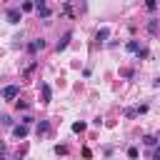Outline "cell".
Here are the masks:
<instances>
[{
  "instance_id": "cell-1",
  "label": "cell",
  "mask_w": 160,
  "mask_h": 160,
  "mask_svg": "<svg viewBox=\"0 0 160 160\" xmlns=\"http://www.w3.org/2000/svg\"><path fill=\"white\" fill-rule=\"evenodd\" d=\"M5 18H8V22H20V18H22V10L20 8H8V12H5Z\"/></svg>"
},
{
  "instance_id": "cell-2",
  "label": "cell",
  "mask_w": 160,
  "mask_h": 160,
  "mask_svg": "<svg viewBox=\"0 0 160 160\" xmlns=\"http://www.w3.org/2000/svg\"><path fill=\"white\" fill-rule=\"evenodd\" d=\"M20 95V88L18 85H8V88H2V100H15Z\"/></svg>"
},
{
  "instance_id": "cell-3",
  "label": "cell",
  "mask_w": 160,
  "mask_h": 160,
  "mask_svg": "<svg viewBox=\"0 0 160 160\" xmlns=\"http://www.w3.org/2000/svg\"><path fill=\"white\" fill-rule=\"evenodd\" d=\"M28 132H30V130H28V125H25V122H22V125H15V128H12V135H15L18 140L28 138Z\"/></svg>"
},
{
  "instance_id": "cell-4",
  "label": "cell",
  "mask_w": 160,
  "mask_h": 160,
  "mask_svg": "<svg viewBox=\"0 0 160 160\" xmlns=\"http://www.w3.org/2000/svg\"><path fill=\"white\" fill-rule=\"evenodd\" d=\"M42 48H45V40H40V38H38V40H32V42L28 45V52L32 55V52H38V50H42Z\"/></svg>"
},
{
  "instance_id": "cell-5",
  "label": "cell",
  "mask_w": 160,
  "mask_h": 160,
  "mask_svg": "<svg viewBox=\"0 0 160 160\" xmlns=\"http://www.w3.org/2000/svg\"><path fill=\"white\" fill-rule=\"evenodd\" d=\"M70 38H72V32H65V35H62V40H58V52H60V50H65V48L70 45Z\"/></svg>"
},
{
  "instance_id": "cell-6",
  "label": "cell",
  "mask_w": 160,
  "mask_h": 160,
  "mask_svg": "<svg viewBox=\"0 0 160 160\" xmlns=\"http://www.w3.org/2000/svg\"><path fill=\"white\" fill-rule=\"evenodd\" d=\"M108 38H110V30H108V28H100V30H98V35H95V40H98V42H105Z\"/></svg>"
},
{
  "instance_id": "cell-7",
  "label": "cell",
  "mask_w": 160,
  "mask_h": 160,
  "mask_svg": "<svg viewBox=\"0 0 160 160\" xmlns=\"http://www.w3.org/2000/svg\"><path fill=\"white\" fill-rule=\"evenodd\" d=\"M48 130H50V122H48V120H40V122H38V128H35V132H38V135H45Z\"/></svg>"
},
{
  "instance_id": "cell-8",
  "label": "cell",
  "mask_w": 160,
  "mask_h": 160,
  "mask_svg": "<svg viewBox=\"0 0 160 160\" xmlns=\"http://www.w3.org/2000/svg\"><path fill=\"white\" fill-rule=\"evenodd\" d=\"M40 90H42V102H50V95H52V92H50V85H48V82H42V88H40Z\"/></svg>"
},
{
  "instance_id": "cell-9",
  "label": "cell",
  "mask_w": 160,
  "mask_h": 160,
  "mask_svg": "<svg viewBox=\"0 0 160 160\" xmlns=\"http://www.w3.org/2000/svg\"><path fill=\"white\" fill-rule=\"evenodd\" d=\"M38 15H40V18H50V10H48V5H40V8H38Z\"/></svg>"
},
{
  "instance_id": "cell-10",
  "label": "cell",
  "mask_w": 160,
  "mask_h": 160,
  "mask_svg": "<svg viewBox=\"0 0 160 160\" xmlns=\"http://www.w3.org/2000/svg\"><path fill=\"white\" fill-rule=\"evenodd\" d=\"M148 30H150V35H155L158 32V20H150L148 22Z\"/></svg>"
},
{
  "instance_id": "cell-11",
  "label": "cell",
  "mask_w": 160,
  "mask_h": 160,
  "mask_svg": "<svg viewBox=\"0 0 160 160\" xmlns=\"http://www.w3.org/2000/svg\"><path fill=\"white\" fill-rule=\"evenodd\" d=\"M145 8H148L150 12H155V10H158V0H148V2H145Z\"/></svg>"
},
{
  "instance_id": "cell-12",
  "label": "cell",
  "mask_w": 160,
  "mask_h": 160,
  "mask_svg": "<svg viewBox=\"0 0 160 160\" xmlns=\"http://www.w3.org/2000/svg\"><path fill=\"white\" fill-rule=\"evenodd\" d=\"M125 48H128V52H135V50H138V40H130Z\"/></svg>"
},
{
  "instance_id": "cell-13",
  "label": "cell",
  "mask_w": 160,
  "mask_h": 160,
  "mask_svg": "<svg viewBox=\"0 0 160 160\" xmlns=\"http://www.w3.org/2000/svg\"><path fill=\"white\" fill-rule=\"evenodd\" d=\"M72 130H75V132H82V130H85V122H72Z\"/></svg>"
},
{
  "instance_id": "cell-14",
  "label": "cell",
  "mask_w": 160,
  "mask_h": 160,
  "mask_svg": "<svg viewBox=\"0 0 160 160\" xmlns=\"http://www.w3.org/2000/svg\"><path fill=\"white\" fill-rule=\"evenodd\" d=\"M142 142H145V145H155V142H158V140H155V138H152V135H145V138H142Z\"/></svg>"
},
{
  "instance_id": "cell-15",
  "label": "cell",
  "mask_w": 160,
  "mask_h": 160,
  "mask_svg": "<svg viewBox=\"0 0 160 160\" xmlns=\"http://www.w3.org/2000/svg\"><path fill=\"white\" fill-rule=\"evenodd\" d=\"M32 8H35V5H32V0H25V2H22V10H25V12H28V10H32Z\"/></svg>"
},
{
  "instance_id": "cell-16",
  "label": "cell",
  "mask_w": 160,
  "mask_h": 160,
  "mask_svg": "<svg viewBox=\"0 0 160 160\" xmlns=\"http://www.w3.org/2000/svg\"><path fill=\"white\" fill-rule=\"evenodd\" d=\"M135 115H138L135 108H128V110H125V118H135Z\"/></svg>"
},
{
  "instance_id": "cell-17",
  "label": "cell",
  "mask_w": 160,
  "mask_h": 160,
  "mask_svg": "<svg viewBox=\"0 0 160 160\" xmlns=\"http://www.w3.org/2000/svg\"><path fill=\"white\" fill-rule=\"evenodd\" d=\"M55 152H58V155H65L68 148H65V145H55Z\"/></svg>"
},
{
  "instance_id": "cell-18",
  "label": "cell",
  "mask_w": 160,
  "mask_h": 160,
  "mask_svg": "<svg viewBox=\"0 0 160 160\" xmlns=\"http://www.w3.org/2000/svg\"><path fill=\"white\" fill-rule=\"evenodd\" d=\"M0 122H2V125H12V120H10V115H2V118H0Z\"/></svg>"
},
{
  "instance_id": "cell-19",
  "label": "cell",
  "mask_w": 160,
  "mask_h": 160,
  "mask_svg": "<svg viewBox=\"0 0 160 160\" xmlns=\"http://www.w3.org/2000/svg\"><path fill=\"white\" fill-rule=\"evenodd\" d=\"M138 155H140L138 148H130V150H128V158H138Z\"/></svg>"
},
{
  "instance_id": "cell-20",
  "label": "cell",
  "mask_w": 160,
  "mask_h": 160,
  "mask_svg": "<svg viewBox=\"0 0 160 160\" xmlns=\"http://www.w3.org/2000/svg\"><path fill=\"white\" fill-rule=\"evenodd\" d=\"M15 108H18V110H25V108H28V102H22V100H18V102H15Z\"/></svg>"
},
{
  "instance_id": "cell-21",
  "label": "cell",
  "mask_w": 160,
  "mask_h": 160,
  "mask_svg": "<svg viewBox=\"0 0 160 160\" xmlns=\"http://www.w3.org/2000/svg\"><path fill=\"white\" fill-rule=\"evenodd\" d=\"M0 155H5V142L0 140Z\"/></svg>"
}]
</instances>
